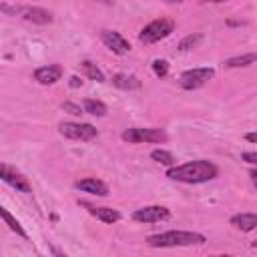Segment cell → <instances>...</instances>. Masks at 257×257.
Listing matches in <instances>:
<instances>
[{"instance_id":"cell-1","label":"cell","mask_w":257,"mask_h":257,"mask_svg":"<svg viewBox=\"0 0 257 257\" xmlns=\"http://www.w3.org/2000/svg\"><path fill=\"white\" fill-rule=\"evenodd\" d=\"M217 175H219L217 165L211 163V161H205V159L189 161L185 165H173V167L167 169V177L171 181L187 183V185L207 183V181H213Z\"/></svg>"},{"instance_id":"cell-2","label":"cell","mask_w":257,"mask_h":257,"mask_svg":"<svg viewBox=\"0 0 257 257\" xmlns=\"http://www.w3.org/2000/svg\"><path fill=\"white\" fill-rule=\"evenodd\" d=\"M207 239L203 233L197 231H165V233H157L151 235L147 239V243L151 247H189V245H203Z\"/></svg>"},{"instance_id":"cell-3","label":"cell","mask_w":257,"mask_h":257,"mask_svg":"<svg viewBox=\"0 0 257 257\" xmlns=\"http://www.w3.org/2000/svg\"><path fill=\"white\" fill-rule=\"evenodd\" d=\"M175 30V22L171 18H157L153 22H149L147 26H143V30L139 32V40L145 44H153L159 42L167 36H171Z\"/></svg>"},{"instance_id":"cell-4","label":"cell","mask_w":257,"mask_h":257,"mask_svg":"<svg viewBox=\"0 0 257 257\" xmlns=\"http://www.w3.org/2000/svg\"><path fill=\"white\" fill-rule=\"evenodd\" d=\"M0 10L12 16H20L26 22L32 24H50L52 22V14L40 6H8V4H0Z\"/></svg>"},{"instance_id":"cell-5","label":"cell","mask_w":257,"mask_h":257,"mask_svg":"<svg viewBox=\"0 0 257 257\" xmlns=\"http://www.w3.org/2000/svg\"><path fill=\"white\" fill-rule=\"evenodd\" d=\"M58 133L64 139L80 141V143H86V141H92V139L98 137L96 126H92L90 122H72V120L58 122Z\"/></svg>"},{"instance_id":"cell-6","label":"cell","mask_w":257,"mask_h":257,"mask_svg":"<svg viewBox=\"0 0 257 257\" xmlns=\"http://www.w3.org/2000/svg\"><path fill=\"white\" fill-rule=\"evenodd\" d=\"M120 139L124 143H165L167 133L163 128H143V126H133L122 131Z\"/></svg>"},{"instance_id":"cell-7","label":"cell","mask_w":257,"mask_h":257,"mask_svg":"<svg viewBox=\"0 0 257 257\" xmlns=\"http://www.w3.org/2000/svg\"><path fill=\"white\" fill-rule=\"evenodd\" d=\"M215 74L213 68L209 66H197V68H189L185 72H181L179 76V82L185 90H195V88H201L203 84H207V80H211Z\"/></svg>"},{"instance_id":"cell-8","label":"cell","mask_w":257,"mask_h":257,"mask_svg":"<svg viewBox=\"0 0 257 257\" xmlns=\"http://www.w3.org/2000/svg\"><path fill=\"white\" fill-rule=\"evenodd\" d=\"M0 181H4L6 185H10L20 193H32V185L28 183V179L20 171H16L12 165H6L2 161H0Z\"/></svg>"},{"instance_id":"cell-9","label":"cell","mask_w":257,"mask_h":257,"mask_svg":"<svg viewBox=\"0 0 257 257\" xmlns=\"http://www.w3.org/2000/svg\"><path fill=\"white\" fill-rule=\"evenodd\" d=\"M100 40H102V44H104L108 50H112V52L118 54V56L131 52V42H128L120 32H116V30H102V32H100Z\"/></svg>"},{"instance_id":"cell-10","label":"cell","mask_w":257,"mask_h":257,"mask_svg":"<svg viewBox=\"0 0 257 257\" xmlns=\"http://www.w3.org/2000/svg\"><path fill=\"white\" fill-rule=\"evenodd\" d=\"M171 215V211L163 205H149V207H141L133 213V219L137 223H159L163 219H167Z\"/></svg>"},{"instance_id":"cell-11","label":"cell","mask_w":257,"mask_h":257,"mask_svg":"<svg viewBox=\"0 0 257 257\" xmlns=\"http://www.w3.org/2000/svg\"><path fill=\"white\" fill-rule=\"evenodd\" d=\"M62 78V66L60 64H48V66H40L34 70V80L40 84H54Z\"/></svg>"},{"instance_id":"cell-12","label":"cell","mask_w":257,"mask_h":257,"mask_svg":"<svg viewBox=\"0 0 257 257\" xmlns=\"http://www.w3.org/2000/svg\"><path fill=\"white\" fill-rule=\"evenodd\" d=\"M74 187L82 193H88V195H96V197H106L108 195V187L100 181V179H94V177H86V179H80L74 183Z\"/></svg>"},{"instance_id":"cell-13","label":"cell","mask_w":257,"mask_h":257,"mask_svg":"<svg viewBox=\"0 0 257 257\" xmlns=\"http://www.w3.org/2000/svg\"><path fill=\"white\" fill-rule=\"evenodd\" d=\"M80 205L82 207H86V211L92 215V217H96L98 221H102V223H116V221H120V213L116 211V209H112V207H94V205H90V203H84V201H80Z\"/></svg>"},{"instance_id":"cell-14","label":"cell","mask_w":257,"mask_h":257,"mask_svg":"<svg viewBox=\"0 0 257 257\" xmlns=\"http://www.w3.org/2000/svg\"><path fill=\"white\" fill-rule=\"evenodd\" d=\"M229 223H231L235 229L249 233V231H255V227H257V215H255V213H237V215L231 217Z\"/></svg>"},{"instance_id":"cell-15","label":"cell","mask_w":257,"mask_h":257,"mask_svg":"<svg viewBox=\"0 0 257 257\" xmlns=\"http://www.w3.org/2000/svg\"><path fill=\"white\" fill-rule=\"evenodd\" d=\"M110 80L116 88H122V90H137V88L143 86V82L135 74H126V72H116Z\"/></svg>"},{"instance_id":"cell-16","label":"cell","mask_w":257,"mask_h":257,"mask_svg":"<svg viewBox=\"0 0 257 257\" xmlns=\"http://www.w3.org/2000/svg\"><path fill=\"white\" fill-rule=\"evenodd\" d=\"M0 219H2V221L8 225V229H10L12 233H16L18 237H22V239H26V237H28V233L24 231V227L20 225V221H18V219H16V217H14L6 207H2V205H0Z\"/></svg>"},{"instance_id":"cell-17","label":"cell","mask_w":257,"mask_h":257,"mask_svg":"<svg viewBox=\"0 0 257 257\" xmlns=\"http://www.w3.org/2000/svg\"><path fill=\"white\" fill-rule=\"evenodd\" d=\"M255 52H249V54H241V56H231L227 60H223V66L225 68H243V66H249L255 62Z\"/></svg>"},{"instance_id":"cell-18","label":"cell","mask_w":257,"mask_h":257,"mask_svg":"<svg viewBox=\"0 0 257 257\" xmlns=\"http://www.w3.org/2000/svg\"><path fill=\"white\" fill-rule=\"evenodd\" d=\"M82 110L86 114H92V116H104L106 114V104L102 100H94V98H86L82 102Z\"/></svg>"},{"instance_id":"cell-19","label":"cell","mask_w":257,"mask_h":257,"mask_svg":"<svg viewBox=\"0 0 257 257\" xmlns=\"http://www.w3.org/2000/svg\"><path fill=\"white\" fill-rule=\"evenodd\" d=\"M80 68L84 70V74H86L88 78H92V80H96V82H104V74H102V70H100L94 62L82 60V62H80Z\"/></svg>"},{"instance_id":"cell-20","label":"cell","mask_w":257,"mask_h":257,"mask_svg":"<svg viewBox=\"0 0 257 257\" xmlns=\"http://www.w3.org/2000/svg\"><path fill=\"white\" fill-rule=\"evenodd\" d=\"M151 159L155 163H159V165H165V167H173L175 165V157L169 151H165V149H155L151 153Z\"/></svg>"},{"instance_id":"cell-21","label":"cell","mask_w":257,"mask_h":257,"mask_svg":"<svg viewBox=\"0 0 257 257\" xmlns=\"http://www.w3.org/2000/svg\"><path fill=\"white\" fill-rule=\"evenodd\" d=\"M153 72H155L159 78L167 76V74H169V62H167V60H163V58L153 60Z\"/></svg>"},{"instance_id":"cell-22","label":"cell","mask_w":257,"mask_h":257,"mask_svg":"<svg viewBox=\"0 0 257 257\" xmlns=\"http://www.w3.org/2000/svg\"><path fill=\"white\" fill-rule=\"evenodd\" d=\"M199 40H201V34H191V36H187V38H183V40H181L179 50H189V48L197 46V42H199Z\"/></svg>"},{"instance_id":"cell-23","label":"cell","mask_w":257,"mask_h":257,"mask_svg":"<svg viewBox=\"0 0 257 257\" xmlns=\"http://www.w3.org/2000/svg\"><path fill=\"white\" fill-rule=\"evenodd\" d=\"M62 110H66V112H70V114H74V116L84 114L82 106H80V104H74V102H62Z\"/></svg>"},{"instance_id":"cell-24","label":"cell","mask_w":257,"mask_h":257,"mask_svg":"<svg viewBox=\"0 0 257 257\" xmlns=\"http://www.w3.org/2000/svg\"><path fill=\"white\" fill-rule=\"evenodd\" d=\"M241 159H243L245 163H249V165H255V163H257V153H253V151L241 153Z\"/></svg>"},{"instance_id":"cell-25","label":"cell","mask_w":257,"mask_h":257,"mask_svg":"<svg viewBox=\"0 0 257 257\" xmlns=\"http://www.w3.org/2000/svg\"><path fill=\"white\" fill-rule=\"evenodd\" d=\"M80 84H82V80H80L78 76H70V86H72V88H76V86H80Z\"/></svg>"},{"instance_id":"cell-26","label":"cell","mask_w":257,"mask_h":257,"mask_svg":"<svg viewBox=\"0 0 257 257\" xmlns=\"http://www.w3.org/2000/svg\"><path fill=\"white\" fill-rule=\"evenodd\" d=\"M245 139H247L249 143H255V141H257V135H255V133H247V135H245Z\"/></svg>"},{"instance_id":"cell-27","label":"cell","mask_w":257,"mask_h":257,"mask_svg":"<svg viewBox=\"0 0 257 257\" xmlns=\"http://www.w3.org/2000/svg\"><path fill=\"white\" fill-rule=\"evenodd\" d=\"M249 177H251V181H253V185H255V183H257V171H255V169H251Z\"/></svg>"},{"instance_id":"cell-28","label":"cell","mask_w":257,"mask_h":257,"mask_svg":"<svg viewBox=\"0 0 257 257\" xmlns=\"http://www.w3.org/2000/svg\"><path fill=\"white\" fill-rule=\"evenodd\" d=\"M203 2H213V4H221V2H229V0H203Z\"/></svg>"},{"instance_id":"cell-29","label":"cell","mask_w":257,"mask_h":257,"mask_svg":"<svg viewBox=\"0 0 257 257\" xmlns=\"http://www.w3.org/2000/svg\"><path fill=\"white\" fill-rule=\"evenodd\" d=\"M169 2H185V0H169Z\"/></svg>"}]
</instances>
